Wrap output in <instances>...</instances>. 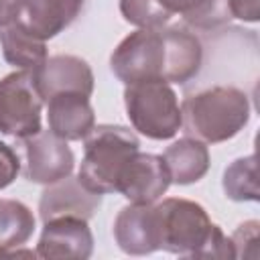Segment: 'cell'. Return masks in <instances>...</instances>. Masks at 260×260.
Segmentation results:
<instances>
[{"instance_id":"3","label":"cell","mask_w":260,"mask_h":260,"mask_svg":"<svg viewBox=\"0 0 260 260\" xmlns=\"http://www.w3.org/2000/svg\"><path fill=\"white\" fill-rule=\"evenodd\" d=\"M83 158L77 179L91 193H116L126 162L140 150L136 134L126 126L100 124L83 138Z\"/></svg>"},{"instance_id":"2","label":"cell","mask_w":260,"mask_h":260,"mask_svg":"<svg viewBox=\"0 0 260 260\" xmlns=\"http://www.w3.org/2000/svg\"><path fill=\"white\" fill-rule=\"evenodd\" d=\"M248 95L234 85H213L187 95L181 104V128L205 144L234 138L250 120Z\"/></svg>"},{"instance_id":"20","label":"cell","mask_w":260,"mask_h":260,"mask_svg":"<svg viewBox=\"0 0 260 260\" xmlns=\"http://www.w3.org/2000/svg\"><path fill=\"white\" fill-rule=\"evenodd\" d=\"M232 18L228 0H203V4L185 16V22L199 30H213Z\"/></svg>"},{"instance_id":"25","label":"cell","mask_w":260,"mask_h":260,"mask_svg":"<svg viewBox=\"0 0 260 260\" xmlns=\"http://www.w3.org/2000/svg\"><path fill=\"white\" fill-rule=\"evenodd\" d=\"M16 8H18V0H0V28L14 22Z\"/></svg>"},{"instance_id":"18","label":"cell","mask_w":260,"mask_h":260,"mask_svg":"<svg viewBox=\"0 0 260 260\" xmlns=\"http://www.w3.org/2000/svg\"><path fill=\"white\" fill-rule=\"evenodd\" d=\"M223 191L232 201H258L256 154L234 160L223 173Z\"/></svg>"},{"instance_id":"17","label":"cell","mask_w":260,"mask_h":260,"mask_svg":"<svg viewBox=\"0 0 260 260\" xmlns=\"http://www.w3.org/2000/svg\"><path fill=\"white\" fill-rule=\"evenodd\" d=\"M0 47L4 59L10 65L30 73H35L49 57L45 41L35 39L16 24H8L0 28Z\"/></svg>"},{"instance_id":"15","label":"cell","mask_w":260,"mask_h":260,"mask_svg":"<svg viewBox=\"0 0 260 260\" xmlns=\"http://www.w3.org/2000/svg\"><path fill=\"white\" fill-rule=\"evenodd\" d=\"M35 232L32 211L16 199H0V258L37 256L32 250H18Z\"/></svg>"},{"instance_id":"19","label":"cell","mask_w":260,"mask_h":260,"mask_svg":"<svg viewBox=\"0 0 260 260\" xmlns=\"http://www.w3.org/2000/svg\"><path fill=\"white\" fill-rule=\"evenodd\" d=\"M120 12L126 22L138 28H160L171 20V14L156 0H120Z\"/></svg>"},{"instance_id":"9","label":"cell","mask_w":260,"mask_h":260,"mask_svg":"<svg viewBox=\"0 0 260 260\" xmlns=\"http://www.w3.org/2000/svg\"><path fill=\"white\" fill-rule=\"evenodd\" d=\"M93 252V236L83 217H55L45 221L37 256L47 260H85Z\"/></svg>"},{"instance_id":"22","label":"cell","mask_w":260,"mask_h":260,"mask_svg":"<svg viewBox=\"0 0 260 260\" xmlns=\"http://www.w3.org/2000/svg\"><path fill=\"white\" fill-rule=\"evenodd\" d=\"M20 173V158L12 146L0 142V191L14 183L16 175Z\"/></svg>"},{"instance_id":"5","label":"cell","mask_w":260,"mask_h":260,"mask_svg":"<svg viewBox=\"0 0 260 260\" xmlns=\"http://www.w3.org/2000/svg\"><path fill=\"white\" fill-rule=\"evenodd\" d=\"M156 213L160 225V250L179 256L197 258L215 228L207 211L191 199L169 197L162 203H156Z\"/></svg>"},{"instance_id":"14","label":"cell","mask_w":260,"mask_h":260,"mask_svg":"<svg viewBox=\"0 0 260 260\" xmlns=\"http://www.w3.org/2000/svg\"><path fill=\"white\" fill-rule=\"evenodd\" d=\"M49 130L63 140H83L95 126V114L89 95L79 91H63L47 102Z\"/></svg>"},{"instance_id":"7","label":"cell","mask_w":260,"mask_h":260,"mask_svg":"<svg viewBox=\"0 0 260 260\" xmlns=\"http://www.w3.org/2000/svg\"><path fill=\"white\" fill-rule=\"evenodd\" d=\"M24 177L32 183L51 185L73 173L75 156L67 140L55 136L51 130H41L22 140Z\"/></svg>"},{"instance_id":"21","label":"cell","mask_w":260,"mask_h":260,"mask_svg":"<svg viewBox=\"0 0 260 260\" xmlns=\"http://www.w3.org/2000/svg\"><path fill=\"white\" fill-rule=\"evenodd\" d=\"M258 228L260 223L256 219L244 221L238 225V230L232 234V246L236 258H258Z\"/></svg>"},{"instance_id":"16","label":"cell","mask_w":260,"mask_h":260,"mask_svg":"<svg viewBox=\"0 0 260 260\" xmlns=\"http://www.w3.org/2000/svg\"><path fill=\"white\" fill-rule=\"evenodd\" d=\"M162 160L169 169L171 183L177 185H191L205 177L209 171V150L205 142L185 136L173 142L165 152Z\"/></svg>"},{"instance_id":"6","label":"cell","mask_w":260,"mask_h":260,"mask_svg":"<svg viewBox=\"0 0 260 260\" xmlns=\"http://www.w3.org/2000/svg\"><path fill=\"white\" fill-rule=\"evenodd\" d=\"M43 98L30 71H12L0 79V132L24 140L41 132Z\"/></svg>"},{"instance_id":"12","label":"cell","mask_w":260,"mask_h":260,"mask_svg":"<svg viewBox=\"0 0 260 260\" xmlns=\"http://www.w3.org/2000/svg\"><path fill=\"white\" fill-rule=\"evenodd\" d=\"M32 75L43 102L63 91H79L85 95H91L93 91L91 67L87 65V61L75 55L47 57V61Z\"/></svg>"},{"instance_id":"10","label":"cell","mask_w":260,"mask_h":260,"mask_svg":"<svg viewBox=\"0 0 260 260\" xmlns=\"http://www.w3.org/2000/svg\"><path fill=\"white\" fill-rule=\"evenodd\" d=\"M83 2L85 0H18L12 24L47 43L79 16Z\"/></svg>"},{"instance_id":"13","label":"cell","mask_w":260,"mask_h":260,"mask_svg":"<svg viewBox=\"0 0 260 260\" xmlns=\"http://www.w3.org/2000/svg\"><path fill=\"white\" fill-rule=\"evenodd\" d=\"M102 203L100 193L85 189L79 179L65 177L57 183L47 185L39 201V215L45 221L55 217H83L89 219Z\"/></svg>"},{"instance_id":"11","label":"cell","mask_w":260,"mask_h":260,"mask_svg":"<svg viewBox=\"0 0 260 260\" xmlns=\"http://www.w3.org/2000/svg\"><path fill=\"white\" fill-rule=\"evenodd\" d=\"M114 238L122 252L144 256L160 250V225L156 205L130 203L120 209L114 221Z\"/></svg>"},{"instance_id":"24","label":"cell","mask_w":260,"mask_h":260,"mask_svg":"<svg viewBox=\"0 0 260 260\" xmlns=\"http://www.w3.org/2000/svg\"><path fill=\"white\" fill-rule=\"evenodd\" d=\"M171 16L173 14H183V18L185 16H189L191 12H195L201 4H203V0H156Z\"/></svg>"},{"instance_id":"4","label":"cell","mask_w":260,"mask_h":260,"mask_svg":"<svg viewBox=\"0 0 260 260\" xmlns=\"http://www.w3.org/2000/svg\"><path fill=\"white\" fill-rule=\"evenodd\" d=\"M124 104L134 130L150 140H169L181 130L183 118L177 93L162 79L126 85Z\"/></svg>"},{"instance_id":"8","label":"cell","mask_w":260,"mask_h":260,"mask_svg":"<svg viewBox=\"0 0 260 260\" xmlns=\"http://www.w3.org/2000/svg\"><path fill=\"white\" fill-rule=\"evenodd\" d=\"M171 187L169 169L158 154L136 152L124 167L116 193H122L130 203H156Z\"/></svg>"},{"instance_id":"1","label":"cell","mask_w":260,"mask_h":260,"mask_svg":"<svg viewBox=\"0 0 260 260\" xmlns=\"http://www.w3.org/2000/svg\"><path fill=\"white\" fill-rule=\"evenodd\" d=\"M203 63L199 39L183 28H138L114 49L110 67L124 83L162 79L167 83L191 81Z\"/></svg>"},{"instance_id":"23","label":"cell","mask_w":260,"mask_h":260,"mask_svg":"<svg viewBox=\"0 0 260 260\" xmlns=\"http://www.w3.org/2000/svg\"><path fill=\"white\" fill-rule=\"evenodd\" d=\"M232 18L256 22L260 16V0H228Z\"/></svg>"}]
</instances>
